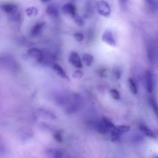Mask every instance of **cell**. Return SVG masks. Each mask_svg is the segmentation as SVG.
<instances>
[{
  "label": "cell",
  "mask_w": 158,
  "mask_h": 158,
  "mask_svg": "<svg viewBox=\"0 0 158 158\" xmlns=\"http://www.w3.org/2000/svg\"><path fill=\"white\" fill-rule=\"evenodd\" d=\"M96 10L99 14L107 17L111 14V9L109 4L106 1L101 0L96 3Z\"/></svg>",
  "instance_id": "6da1fadb"
},
{
  "label": "cell",
  "mask_w": 158,
  "mask_h": 158,
  "mask_svg": "<svg viewBox=\"0 0 158 158\" xmlns=\"http://www.w3.org/2000/svg\"><path fill=\"white\" fill-rule=\"evenodd\" d=\"M18 9L17 6L13 3H5L0 6V9L11 17L18 14Z\"/></svg>",
  "instance_id": "7a4b0ae2"
},
{
  "label": "cell",
  "mask_w": 158,
  "mask_h": 158,
  "mask_svg": "<svg viewBox=\"0 0 158 158\" xmlns=\"http://www.w3.org/2000/svg\"><path fill=\"white\" fill-rule=\"evenodd\" d=\"M68 60L70 63L76 68H80L82 67L80 57L76 52H71L69 55Z\"/></svg>",
  "instance_id": "3957f363"
},
{
  "label": "cell",
  "mask_w": 158,
  "mask_h": 158,
  "mask_svg": "<svg viewBox=\"0 0 158 158\" xmlns=\"http://www.w3.org/2000/svg\"><path fill=\"white\" fill-rule=\"evenodd\" d=\"M63 13L66 15H69L72 17L76 14V8L73 4H67L63 6L62 8Z\"/></svg>",
  "instance_id": "277c9868"
},
{
  "label": "cell",
  "mask_w": 158,
  "mask_h": 158,
  "mask_svg": "<svg viewBox=\"0 0 158 158\" xmlns=\"http://www.w3.org/2000/svg\"><path fill=\"white\" fill-rule=\"evenodd\" d=\"M29 55L36 59L38 61L41 62L44 58L43 52L41 50L37 48H32L28 51Z\"/></svg>",
  "instance_id": "5b68a950"
},
{
  "label": "cell",
  "mask_w": 158,
  "mask_h": 158,
  "mask_svg": "<svg viewBox=\"0 0 158 158\" xmlns=\"http://www.w3.org/2000/svg\"><path fill=\"white\" fill-rule=\"evenodd\" d=\"M45 24L44 22H41L37 23L34 25L31 31V35L36 37L39 35L42 32Z\"/></svg>",
  "instance_id": "8992f818"
},
{
  "label": "cell",
  "mask_w": 158,
  "mask_h": 158,
  "mask_svg": "<svg viewBox=\"0 0 158 158\" xmlns=\"http://www.w3.org/2000/svg\"><path fill=\"white\" fill-rule=\"evenodd\" d=\"M53 68L55 72L62 78L69 80V78L63 68L60 65L55 63L54 64Z\"/></svg>",
  "instance_id": "52a82bcc"
},
{
  "label": "cell",
  "mask_w": 158,
  "mask_h": 158,
  "mask_svg": "<svg viewBox=\"0 0 158 158\" xmlns=\"http://www.w3.org/2000/svg\"><path fill=\"white\" fill-rule=\"evenodd\" d=\"M46 12L50 16L57 17L59 15V11L58 8L54 5H51L47 7Z\"/></svg>",
  "instance_id": "ba28073f"
},
{
  "label": "cell",
  "mask_w": 158,
  "mask_h": 158,
  "mask_svg": "<svg viewBox=\"0 0 158 158\" xmlns=\"http://www.w3.org/2000/svg\"><path fill=\"white\" fill-rule=\"evenodd\" d=\"M95 127L96 130L99 133L104 134L108 131L107 128L102 120L97 122Z\"/></svg>",
  "instance_id": "9c48e42d"
},
{
  "label": "cell",
  "mask_w": 158,
  "mask_h": 158,
  "mask_svg": "<svg viewBox=\"0 0 158 158\" xmlns=\"http://www.w3.org/2000/svg\"><path fill=\"white\" fill-rule=\"evenodd\" d=\"M146 77L147 90L148 92L151 93L153 90V83L152 75L150 71L147 72Z\"/></svg>",
  "instance_id": "30bf717a"
},
{
  "label": "cell",
  "mask_w": 158,
  "mask_h": 158,
  "mask_svg": "<svg viewBox=\"0 0 158 158\" xmlns=\"http://www.w3.org/2000/svg\"><path fill=\"white\" fill-rule=\"evenodd\" d=\"M139 128L140 130L146 136L150 137H154V133L145 125L140 124L139 125Z\"/></svg>",
  "instance_id": "8fae6325"
},
{
  "label": "cell",
  "mask_w": 158,
  "mask_h": 158,
  "mask_svg": "<svg viewBox=\"0 0 158 158\" xmlns=\"http://www.w3.org/2000/svg\"><path fill=\"white\" fill-rule=\"evenodd\" d=\"M82 60L87 66H90L93 60V57L91 55L88 54H83V56Z\"/></svg>",
  "instance_id": "7c38bea8"
},
{
  "label": "cell",
  "mask_w": 158,
  "mask_h": 158,
  "mask_svg": "<svg viewBox=\"0 0 158 158\" xmlns=\"http://www.w3.org/2000/svg\"><path fill=\"white\" fill-rule=\"evenodd\" d=\"M27 15L29 17L36 16L38 14V10L35 7H31L27 8L26 10Z\"/></svg>",
  "instance_id": "4fadbf2b"
},
{
  "label": "cell",
  "mask_w": 158,
  "mask_h": 158,
  "mask_svg": "<svg viewBox=\"0 0 158 158\" xmlns=\"http://www.w3.org/2000/svg\"><path fill=\"white\" fill-rule=\"evenodd\" d=\"M72 17L75 23L78 26L82 27L84 25L85 22L84 20L79 15L76 14Z\"/></svg>",
  "instance_id": "5bb4252c"
},
{
  "label": "cell",
  "mask_w": 158,
  "mask_h": 158,
  "mask_svg": "<svg viewBox=\"0 0 158 158\" xmlns=\"http://www.w3.org/2000/svg\"><path fill=\"white\" fill-rule=\"evenodd\" d=\"M128 82L130 88L133 93L136 94L137 93V89L134 81L131 79L129 78Z\"/></svg>",
  "instance_id": "9a60e30c"
},
{
  "label": "cell",
  "mask_w": 158,
  "mask_h": 158,
  "mask_svg": "<svg viewBox=\"0 0 158 158\" xmlns=\"http://www.w3.org/2000/svg\"><path fill=\"white\" fill-rule=\"evenodd\" d=\"M103 39L107 40V42L111 44H114V41H113V36L112 34L110 32H105L103 35Z\"/></svg>",
  "instance_id": "2e32d148"
},
{
  "label": "cell",
  "mask_w": 158,
  "mask_h": 158,
  "mask_svg": "<svg viewBox=\"0 0 158 158\" xmlns=\"http://www.w3.org/2000/svg\"><path fill=\"white\" fill-rule=\"evenodd\" d=\"M116 128L118 132L120 135L128 132L130 129L129 126L125 125L120 126Z\"/></svg>",
  "instance_id": "e0dca14e"
},
{
  "label": "cell",
  "mask_w": 158,
  "mask_h": 158,
  "mask_svg": "<svg viewBox=\"0 0 158 158\" xmlns=\"http://www.w3.org/2000/svg\"><path fill=\"white\" fill-rule=\"evenodd\" d=\"M149 102L154 111L157 115L158 113V108L156 102L153 98H151L150 99Z\"/></svg>",
  "instance_id": "ac0fdd59"
},
{
  "label": "cell",
  "mask_w": 158,
  "mask_h": 158,
  "mask_svg": "<svg viewBox=\"0 0 158 158\" xmlns=\"http://www.w3.org/2000/svg\"><path fill=\"white\" fill-rule=\"evenodd\" d=\"M111 97L115 100H118L120 99V96L119 92L115 89H112L110 92Z\"/></svg>",
  "instance_id": "d6986e66"
},
{
  "label": "cell",
  "mask_w": 158,
  "mask_h": 158,
  "mask_svg": "<svg viewBox=\"0 0 158 158\" xmlns=\"http://www.w3.org/2000/svg\"><path fill=\"white\" fill-rule=\"evenodd\" d=\"M83 73L82 71L77 70L74 72L73 76L76 79H80L83 77Z\"/></svg>",
  "instance_id": "ffe728a7"
},
{
  "label": "cell",
  "mask_w": 158,
  "mask_h": 158,
  "mask_svg": "<svg viewBox=\"0 0 158 158\" xmlns=\"http://www.w3.org/2000/svg\"><path fill=\"white\" fill-rule=\"evenodd\" d=\"M74 37L75 40L78 42L82 41L84 39V36L81 33H76L74 35Z\"/></svg>",
  "instance_id": "44dd1931"
},
{
  "label": "cell",
  "mask_w": 158,
  "mask_h": 158,
  "mask_svg": "<svg viewBox=\"0 0 158 158\" xmlns=\"http://www.w3.org/2000/svg\"><path fill=\"white\" fill-rule=\"evenodd\" d=\"M148 5L151 8L155 9L156 7V5L154 0H145Z\"/></svg>",
  "instance_id": "7402d4cb"
},
{
  "label": "cell",
  "mask_w": 158,
  "mask_h": 158,
  "mask_svg": "<svg viewBox=\"0 0 158 158\" xmlns=\"http://www.w3.org/2000/svg\"><path fill=\"white\" fill-rule=\"evenodd\" d=\"M114 75L117 79H119L120 76V73L118 70H115L113 72Z\"/></svg>",
  "instance_id": "603a6c76"
},
{
  "label": "cell",
  "mask_w": 158,
  "mask_h": 158,
  "mask_svg": "<svg viewBox=\"0 0 158 158\" xmlns=\"http://www.w3.org/2000/svg\"><path fill=\"white\" fill-rule=\"evenodd\" d=\"M55 138L58 141H61L62 140V138L59 134H56L55 135Z\"/></svg>",
  "instance_id": "cb8c5ba5"
},
{
  "label": "cell",
  "mask_w": 158,
  "mask_h": 158,
  "mask_svg": "<svg viewBox=\"0 0 158 158\" xmlns=\"http://www.w3.org/2000/svg\"><path fill=\"white\" fill-rule=\"evenodd\" d=\"M119 2L121 5H124L126 2V0H119Z\"/></svg>",
  "instance_id": "d4e9b609"
},
{
  "label": "cell",
  "mask_w": 158,
  "mask_h": 158,
  "mask_svg": "<svg viewBox=\"0 0 158 158\" xmlns=\"http://www.w3.org/2000/svg\"><path fill=\"white\" fill-rule=\"evenodd\" d=\"M51 1V0H40V2L43 3H47Z\"/></svg>",
  "instance_id": "484cf974"
}]
</instances>
